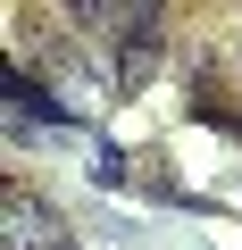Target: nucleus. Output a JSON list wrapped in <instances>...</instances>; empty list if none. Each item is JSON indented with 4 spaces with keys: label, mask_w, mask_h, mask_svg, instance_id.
<instances>
[{
    "label": "nucleus",
    "mask_w": 242,
    "mask_h": 250,
    "mask_svg": "<svg viewBox=\"0 0 242 250\" xmlns=\"http://www.w3.org/2000/svg\"><path fill=\"white\" fill-rule=\"evenodd\" d=\"M0 250H75V242H67V225H59L50 200L9 192V200H0Z\"/></svg>",
    "instance_id": "f257e3e1"
},
{
    "label": "nucleus",
    "mask_w": 242,
    "mask_h": 250,
    "mask_svg": "<svg viewBox=\"0 0 242 250\" xmlns=\"http://www.w3.org/2000/svg\"><path fill=\"white\" fill-rule=\"evenodd\" d=\"M151 67H159V34L126 42V59H117V92H142V83H151Z\"/></svg>",
    "instance_id": "7ed1b4c3"
},
{
    "label": "nucleus",
    "mask_w": 242,
    "mask_h": 250,
    "mask_svg": "<svg viewBox=\"0 0 242 250\" xmlns=\"http://www.w3.org/2000/svg\"><path fill=\"white\" fill-rule=\"evenodd\" d=\"M92 42H142V34H159V0H75V9H67Z\"/></svg>",
    "instance_id": "f03ea898"
}]
</instances>
